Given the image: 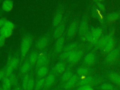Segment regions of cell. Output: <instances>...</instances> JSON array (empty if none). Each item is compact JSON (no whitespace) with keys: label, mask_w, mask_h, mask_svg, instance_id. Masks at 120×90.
Returning a JSON list of instances; mask_svg holds the SVG:
<instances>
[{"label":"cell","mask_w":120,"mask_h":90,"mask_svg":"<svg viewBox=\"0 0 120 90\" xmlns=\"http://www.w3.org/2000/svg\"><path fill=\"white\" fill-rule=\"evenodd\" d=\"M14 27V24L12 22L7 20L4 25L0 29V36L5 38H9L12 35Z\"/></svg>","instance_id":"obj_1"},{"label":"cell","mask_w":120,"mask_h":90,"mask_svg":"<svg viewBox=\"0 0 120 90\" xmlns=\"http://www.w3.org/2000/svg\"><path fill=\"white\" fill-rule=\"evenodd\" d=\"M31 38L29 35L25 36L22 39L20 51L21 53L22 57H25L27 55L31 44Z\"/></svg>","instance_id":"obj_2"},{"label":"cell","mask_w":120,"mask_h":90,"mask_svg":"<svg viewBox=\"0 0 120 90\" xmlns=\"http://www.w3.org/2000/svg\"><path fill=\"white\" fill-rule=\"evenodd\" d=\"M19 61L18 58L13 57L8 60L5 70V76H10L15 69L18 66Z\"/></svg>","instance_id":"obj_3"},{"label":"cell","mask_w":120,"mask_h":90,"mask_svg":"<svg viewBox=\"0 0 120 90\" xmlns=\"http://www.w3.org/2000/svg\"><path fill=\"white\" fill-rule=\"evenodd\" d=\"M102 34V30L98 28L94 29L89 33L87 34L86 38L87 40L92 44L96 43Z\"/></svg>","instance_id":"obj_4"},{"label":"cell","mask_w":120,"mask_h":90,"mask_svg":"<svg viewBox=\"0 0 120 90\" xmlns=\"http://www.w3.org/2000/svg\"><path fill=\"white\" fill-rule=\"evenodd\" d=\"M114 41L112 37L107 36L103 48L104 50L106 52H110L112 50L114 46Z\"/></svg>","instance_id":"obj_5"},{"label":"cell","mask_w":120,"mask_h":90,"mask_svg":"<svg viewBox=\"0 0 120 90\" xmlns=\"http://www.w3.org/2000/svg\"><path fill=\"white\" fill-rule=\"evenodd\" d=\"M78 76L76 75H73L71 78L64 85V88L65 90H69L72 88L77 82Z\"/></svg>","instance_id":"obj_6"},{"label":"cell","mask_w":120,"mask_h":90,"mask_svg":"<svg viewBox=\"0 0 120 90\" xmlns=\"http://www.w3.org/2000/svg\"><path fill=\"white\" fill-rule=\"evenodd\" d=\"M48 58L47 56L45 54H40L38 55V60L37 62V66L38 68L43 66H46V65L48 63Z\"/></svg>","instance_id":"obj_7"},{"label":"cell","mask_w":120,"mask_h":90,"mask_svg":"<svg viewBox=\"0 0 120 90\" xmlns=\"http://www.w3.org/2000/svg\"><path fill=\"white\" fill-rule=\"evenodd\" d=\"M94 83L93 79L91 77L88 76L82 78L77 82V85L81 86H89L91 87Z\"/></svg>","instance_id":"obj_8"},{"label":"cell","mask_w":120,"mask_h":90,"mask_svg":"<svg viewBox=\"0 0 120 90\" xmlns=\"http://www.w3.org/2000/svg\"><path fill=\"white\" fill-rule=\"evenodd\" d=\"M63 16V12L61 10H59L54 16L52 20V25L53 27L58 26L61 23Z\"/></svg>","instance_id":"obj_9"},{"label":"cell","mask_w":120,"mask_h":90,"mask_svg":"<svg viewBox=\"0 0 120 90\" xmlns=\"http://www.w3.org/2000/svg\"><path fill=\"white\" fill-rule=\"evenodd\" d=\"M65 44V38L61 37L57 39L55 44V51L57 52H60L63 49Z\"/></svg>","instance_id":"obj_10"},{"label":"cell","mask_w":120,"mask_h":90,"mask_svg":"<svg viewBox=\"0 0 120 90\" xmlns=\"http://www.w3.org/2000/svg\"><path fill=\"white\" fill-rule=\"evenodd\" d=\"M119 51L118 49H114L109 52L107 56L106 60L108 62H113L115 61L119 56Z\"/></svg>","instance_id":"obj_11"},{"label":"cell","mask_w":120,"mask_h":90,"mask_svg":"<svg viewBox=\"0 0 120 90\" xmlns=\"http://www.w3.org/2000/svg\"><path fill=\"white\" fill-rule=\"evenodd\" d=\"M55 80V77L54 75L52 74H50L46 76L45 79V87L46 89H48L51 87L52 85L54 83Z\"/></svg>","instance_id":"obj_12"},{"label":"cell","mask_w":120,"mask_h":90,"mask_svg":"<svg viewBox=\"0 0 120 90\" xmlns=\"http://www.w3.org/2000/svg\"><path fill=\"white\" fill-rule=\"evenodd\" d=\"M65 29V26L63 23H60L58 26L57 27L54 32V37L55 38H59L62 37Z\"/></svg>","instance_id":"obj_13"},{"label":"cell","mask_w":120,"mask_h":90,"mask_svg":"<svg viewBox=\"0 0 120 90\" xmlns=\"http://www.w3.org/2000/svg\"><path fill=\"white\" fill-rule=\"evenodd\" d=\"M48 42V38L46 36H44L40 38L36 44L37 47L40 49L42 50L45 48L47 45Z\"/></svg>","instance_id":"obj_14"},{"label":"cell","mask_w":120,"mask_h":90,"mask_svg":"<svg viewBox=\"0 0 120 90\" xmlns=\"http://www.w3.org/2000/svg\"><path fill=\"white\" fill-rule=\"evenodd\" d=\"M2 9L3 11L8 12L12 10L14 7L13 1L11 0L3 1L2 4Z\"/></svg>","instance_id":"obj_15"},{"label":"cell","mask_w":120,"mask_h":90,"mask_svg":"<svg viewBox=\"0 0 120 90\" xmlns=\"http://www.w3.org/2000/svg\"><path fill=\"white\" fill-rule=\"evenodd\" d=\"M1 85L4 90H11L12 83L8 76H5L2 79V83Z\"/></svg>","instance_id":"obj_16"},{"label":"cell","mask_w":120,"mask_h":90,"mask_svg":"<svg viewBox=\"0 0 120 90\" xmlns=\"http://www.w3.org/2000/svg\"><path fill=\"white\" fill-rule=\"evenodd\" d=\"M76 32V23L75 22H72L69 26L68 31L67 35L68 37L72 38L74 37Z\"/></svg>","instance_id":"obj_17"},{"label":"cell","mask_w":120,"mask_h":90,"mask_svg":"<svg viewBox=\"0 0 120 90\" xmlns=\"http://www.w3.org/2000/svg\"><path fill=\"white\" fill-rule=\"evenodd\" d=\"M65 65L63 62H59L55 64L54 67V70L57 73L61 74L65 71Z\"/></svg>","instance_id":"obj_18"},{"label":"cell","mask_w":120,"mask_h":90,"mask_svg":"<svg viewBox=\"0 0 120 90\" xmlns=\"http://www.w3.org/2000/svg\"><path fill=\"white\" fill-rule=\"evenodd\" d=\"M48 72V68L46 66H43L38 68L37 75L39 78H44Z\"/></svg>","instance_id":"obj_19"},{"label":"cell","mask_w":120,"mask_h":90,"mask_svg":"<svg viewBox=\"0 0 120 90\" xmlns=\"http://www.w3.org/2000/svg\"><path fill=\"white\" fill-rule=\"evenodd\" d=\"M95 60V56L92 53H90L87 55L84 59L85 63L87 65L93 64Z\"/></svg>","instance_id":"obj_20"},{"label":"cell","mask_w":120,"mask_h":90,"mask_svg":"<svg viewBox=\"0 0 120 90\" xmlns=\"http://www.w3.org/2000/svg\"><path fill=\"white\" fill-rule=\"evenodd\" d=\"M38 55L36 52H31L29 57V62L31 65H34L37 63Z\"/></svg>","instance_id":"obj_21"},{"label":"cell","mask_w":120,"mask_h":90,"mask_svg":"<svg viewBox=\"0 0 120 90\" xmlns=\"http://www.w3.org/2000/svg\"><path fill=\"white\" fill-rule=\"evenodd\" d=\"M31 66L32 65L29 62V61H27L24 62L21 68L20 71L21 73L25 75L31 69Z\"/></svg>","instance_id":"obj_22"},{"label":"cell","mask_w":120,"mask_h":90,"mask_svg":"<svg viewBox=\"0 0 120 90\" xmlns=\"http://www.w3.org/2000/svg\"><path fill=\"white\" fill-rule=\"evenodd\" d=\"M109 78L114 83L120 85V75L116 73H113L109 75Z\"/></svg>","instance_id":"obj_23"},{"label":"cell","mask_w":120,"mask_h":90,"mask_svg":"<svg viewBox=\"0 0 120 90\" xmlns=\"http://www.w3.org/2000/svg\"><path fill=\"white\" fill-rule=\"evenodd\" d=\"M88 22L86 21H83L81 24L80 29H79V33L81 35H84L86 34L87 30H88Z\"/></svg>","instance_id":"obj_24"},{"label":"cell","mask_w":120,"mask_h":90,"mask_svg":"<svg viewBox=\"0 0 120 90\" xmlns=\"http://www.w3.org/2000/svg\"><path fill=\"white\" fill-rule=\"evenodd\" d=\"M45 79L44 78H39L36 82L35 85V90H40L45 86Z\"/></svg>","instance_id":"obj_25"},{"label":"cell","mask_w":120,"mask_h":90,"mask_svg":"<svg viewBox=\"0 0 120 90\" xmlns=\"http://www.w3.org/2000/svg\"><path fill=\"white\" fill-rule=\"evenodd\" d=\"M73 75V74L71 72H66L64 73L61 77V82L65 84L71 78Z\"/></svg>","instance_id":"obj_26"},{"label":"cell","mask_w":120,"mask_h":90,"mask_svg":"<svg viewBox=\"0 0 120 90\" xmlns=\"http://www.w3.org/2000/svg\"><path fill=\"white\" fill-rule=\"evenodd\" d=\"M83 52L82 51H76L74 55L73 60L72 61V63H77L81 58L82 56Z\"/></svg>","instance_id":"obj_27"},{"label":"cell","mask_w":120,"mask_h":90,"mask_svg":"<svg viewBox=\"0 0 120 90\" xmlns=\"http://www.w3.org/2000/svg\"><path fill=\"white\" fill-rule=\"evenodd\" d=\"M30 76L29 75V74H26L25 75L23 80H22V90H26V88H27V86L28 83V82L29 81L30 79Z\"/></svg>","instance_id":"obj_28"},{"label":"cell","mask_w":120,"mask_h":90,"mask_svg":"<svg viewBox=\"0 0 120 90\" xmlns=\"http://www.w3.org/2000/svg\"><path fill=\"white\" fill-rule=\"evenodd\" d=\"M119 17V14L117 13H112L107 16V21L109 22H113L116 21Z\"/></svg>","instance_id":"obj_29"},{"label":"cell","mask_w":120,"mask_h":90,"mask_svg":"<svg viewBox=\"0 0 120 90\" xmlns=\"http://www.w3.org/2000/svg\"><path fill=\"white\" fill-rule=\"evenodd\" d=\"M76 44L75 43H71L68 45L65 48L64 51L65 52H70L72 51H75V49L76 48Z\"/></svg>","instance_id":"obj_30"},{"label":"cell","mask_w":120,"mask_h":90,"mask_svg":"<svg viewBox=\"0 0 120 90\" xmlns=\"http://www.w3.org/2000/svg\"><path fill=\"white\" fill-rule=\"evenodd\" d=\"M77 73L79 75L82 76H86L88 74L89 70L86 68H81L77 70Z\"/></svg>","instance_id":"obj_31"},{"label":"cell","mask_w":120,"mask_h":90,"mask_svg":"<svg viewBox=\"0 0 120 90\" xmlns=\"http://www.w3.org/2000/svg\"><path fill=\"white\" fill-rule=\"evenodd\" d=\"M35 82L33 78H30L29 81L28 82L26 90H33L34 88H35Z\"/></svg>","instance_id":"obj_32"},{"label":"cell","mask_w":120,"mask_h":90,"mask_svg":"<svg viewBox=\"0 0 120 90\" xmlns=\"http://www.w3.org/2000/svg\"><path fill=\"white\" fill-rule=\"evenodd\" d=\"M101 88L103 90H112L113 86L110 83H105L101 86Z\"/></svg>","instance_id":"obj_33"},{"label":"cell","mask_w":120,"mask_h":90,"mask_svg":"<svg viewBox=\"0 0 120 90\" xmlns=\"http://www.w3.org/2000/svg\"><path fill=\"white\" fill-rule=\"evenodd\" d=\"M77 90H94L91 87L89 86H81Z\"/></svg>","instance_id":"obj_34"},{"label":"cell","mask_w":120,"mask_h":90,"mask_svg":"<svg viewBox=\"0 0 120 90\" xmlns=\"http://www.w3.org/2000/svg\"><path fill=\"white\" fill-rule=\"evenodd\" d=\"M7 21V19L5 17L0 18V29L4 25L5 23Z\"/></svg>","instance_id":"obj_35"},{"label":"cell","mask_w":120,"mask_h":90,"mask_svg":"<svg viewBox=\"0 0 120 90\" xmlns=\"http://www.w3.org/2000/svg\"><path fill=\"white\" fill-rule=\"evenodd\" d=\"M5 39L3 37L0 36V47H2L5 45Z\"/></svg>","instance_id":"obj_36"},{"label":"cell","mask_w":120,"mask_h":90,"mask_svg":"<svg viewBox=\"0 0 120 90\" xmlns=\"http://www.w3.org/2000/svg\"><path fill=\"white\" fill-rule=\"evenodd\" d=\"M5 72L0 69V80L4 78V77L5 76Z\"/></svg>","instance_id":"obj_37"},{"label":"cell","mask_w":120,"mask_h":90,"mask_svg":"<svg viewBox=\"0 0 120 90\" xmlns=\"http://www.w3.org/2000/svg\"><path fill=\"white\" fill-rule=\"evenodd\" d=\"M0 90H4L3 88L2 87V85L0 86Z\"/></svg>","instance_id":"obj_38"},{"label":"cell","mask_w":120,"mask_h":90,"mask_svg":"<svg viewBox=\"0 0 120 90\" xmlns=\"http://www.w3.org/2000/svg\"><path fill=\"white\" fill-rule=\"evenodd\" d=\"M20 90V89L18 88H15V89H14V90Z\"/></svg>","instance_id":"obj_39"},{"label":"cell","mask_w":120,"mask_h":90,"mask_svg":"<svg viewBox=\"0 0 120 90\" xmlns=\"http://www.w3.org/2000/svg\"></svg>","instance_id":"obj_40"}]
</instances>
